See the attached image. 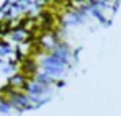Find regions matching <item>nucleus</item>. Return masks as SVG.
Here are the masks:
<instances>
[{"label": "nucleus", "instance_id": "obj_1", "mask_svg": "<svg viewBox=\"0 0 121 116\" xmlns=\"http://www.w3.org/2000/svg\"><path fill=\"white\" fill-rule=\"evenodd\" d=\"M8 5H10V0H0V12H5Z\"/></svg>", "mask_w": 121, "mask_h": 116}]
</instances>
